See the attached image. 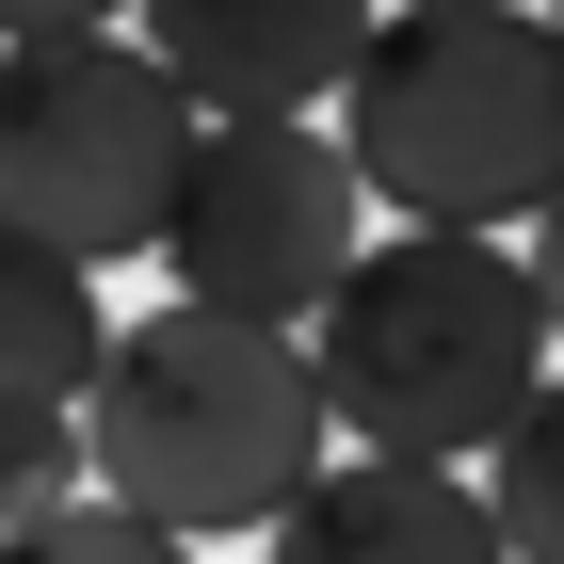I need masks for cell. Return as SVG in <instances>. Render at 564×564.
Instances as JSON below:
<instances>
[{
  "instance_id": "1",
  "label": "cell",
  "mask_w": 564,
  "mask_h": 564,
  "mask_svg": "<svg viewBox=\"0 0 564 564\" xmlns=\"http://www.w3.org/2000/svg\"><path fill=\"white\" fill-rule=\"evenodd\" d=\"M82 435V484L113 517L177 532V549H210V532H274L291 517V484L339 452L323 435V388H306V339L274 323H226V306H145L113 323L65 403Z\"/></svg>"
},
{
  "instance_id": "2",
  "label": "cell",
  "mask_w": 564,
  "mask_h": 564,
  "mask_svg": "<svg viewBox=\"0 0 564 564\" xmlns=\"http://www.w3.org/2000/svg\"><path fill=\"white\" fill-rule=\"evenodd\" d=\"M291 339H306V388H323V435L388 452V468H484V435L549 388V306H532L517 242H468V226L355 242V274Z\"/></svg>"
},
{
  "instance_id": "3",
  "label": "cell",
  "mask_w": 564,
  "mask_h": 564,
  "mask_svg": "<svg viewBox=\"0 0 564 564\" xmlns=\"http://www.w3.org/2000/svg\"><path fill=\"white\" fill-rule=\"evenodd\" d=\"M339 162L403 226H500L549 210L564 177V48L532 0H371L339 65Z\"/></svg>"
},
{
  "instance_id": "4",
  "label": "cell",
  "mask_w": 564,
  "mask_h": 564,
  "mask_svg": "<svg viewBox=\"0 0 564 564\" xmlns=\"http://www.w3.org/2000/svg\"><path fill=\"white\" fill-rule=\"evenodd\" d=\"M177 162H194V97L145 65L130 33H33L0 48V226L48 242V259H145L177 210Z\"/></svg>"
},
{
  "instance_id": "5",
  "label": "cell",
  "mask_w": 564,
  "mask_h": 564,
  "mask_svg": "<svg viewBox=\"0 0 564 564\" xmlns=\"http://www.w3.org/2000/svg\"><path fill=\"white\" fill-rule=\"evenodd\" d=\"M355 242H371V194H355L323 113H194V162H177V210L145 259H177V306H226V323L291 339L355 274Z\"/></svg>"
},
{
  "instance_id": "6",
  "label": "cell",
  "mask_w": 564,
  "mask_h": 564,
  "mask_svg": "<svg viewBox=\"0 0 564 564\" xmlns=\"http://www.w3.org/2000/svg\"><path fill=\"white\" fill-rule=\"evenodd\" d=\"M145 65H162L194 113H323L371 33V0H130Z\"/></svg>"
},
{
  "instance_id": "7",
  "label": "cell",
  "mask_w": 564,
  "mask_h": 564,
  "mask_svg": "<svg viewBox=\"0 0 564 564\" xmlns=\"http://www.w3.org/2000/svg\"><path fill=\"white\" fill-rule=\"evenodd\" d=\"M274 564H500L468 468H388V452H323L274 517Z\"/></svg>"
},
{
  "instance_id": "8",
  "label": "cell",
  "mask_w": 564,
  "mask_h": 564,
  "mask_svg": "<svg viewBox=\"0 0 564 564\" xmlns=\"http://www.w3.org/2000/svg\"><path fill=\"white\" fill-rule=\"evenodd\" d=\"M97 339H113V306H97V274L0 226V403H82Z\"/></svg>"
},
{
  "instance_id": "9",
  "label": "cell",
  "mask_w": 564,
  "mask_h": 564,
  "mask_svg": "<svg viewBox=\"0 0 564 564\" xmlns=\"http://www.w3.org/2000/svg\"><path fill=\"white\" fill-rule=\"evenodd\" d=\"M468 500H484V532H500V564H564V371L484 435Z\"/></svg>"
},
{
  "instance_id": "10",
  "label": "cell",
  "mask_w": 564,
  "mask_h": 564,
  "mask_svg": "<svg viewBox=\"0 0 564 564\" xmlns=\"http://www.w3.org/2000/svg\"><path fill=\"white\" fill-rule=\"evenodd\" d=\"M0 564H194V549H177V532H145V517H113V500L82 484V500H48V517L0 532Z\"/></svg>"
},
{
  "instance_id": "11",
  "label": "cell",
  "mask_w": 564,
  "mask_h": 564,
  "mask_svg": "<svg viewBox=\"0 0 564 564\" xmlns=\"http://www.w3.org/2000/svg\"><path fill=\"white\" fill-rule=\"evenodd\" d=\"M48 500H82V435H65V403H0V532Z\"/></svg>"
},
{
  "instance_id": "12",
  "label": "cell",
  "mask_w": 564,
  "mask_h": 564,
  "mask_svg": "<svg viewBox=\"0 0 564 564\" xmlns=\"http://www.w3.org/2000/svg\"><path fill=\"white\" fill-rule=\"evenodd\" d=\"M517 274H532V306H549V355H564V177H549V210H532Z\"/></svg>"
},
{
  "instance_id": "13",
  "label": "cell",
  "mask_w": 564,
  "mask_h": 564,
  "mask_svg": "<svg viewBox=\"0 0 564 564\" xmlns=\"http://www.w3.org/2000/svg\"><path fill=\"white\" fill-rule=\"evenodd\" d=\"M130 0H0V48H33V33H113Z\"/></svg>"
},
{
  "instance_id": "14",
  "label": "cell",
  "mask_w": 564,
  "mask_h": 564,
  "mask_svg": "<svg viewBox=\"0 0 564 564\" xmlns=\"http://www.w3.org/2000/svg\"><path fill=\"white\" fill-rule=\"evenodd\" d=\"M549 48H564V0H549Z\"/></svg>"
}]
</instances>
